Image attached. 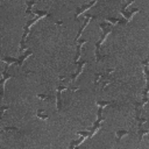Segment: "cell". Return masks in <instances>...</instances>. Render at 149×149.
Returning a JSON list of instances; mask_svg holds the SVG:
<instances>
[{
  "instance_id": "6da1fadb",
  "label": "cell",
  "mask_w": 149,
  "mask_h": 149,
  "mask_svg": "<svg viewBox=\"0 0 149 149\" xmlns=\"http://www.w3.org/2000/svg\"><path fill=\"white\" fill-rule=\"evenodd\" d=\"M99 26H100V29L102 30V35H101L100 40L95 43V59H97V62H100L106 57V56H102L100 54V48H101V44L104 43V41L106 40V37L113 31V24L111 22H108V21L101 22Z\"/></svg>"
},
{
  "instance_id": "7a4b0ae2",
  "label": "cell",
  "mask_w": 149,
  "mask_h": 149,
  "mask_svg": "<svg viewBox=\"0 0 149 149\" xmlns=\"http://www.w3.org/2000/svg\"><path fill=\"white\" fill-rule=\"evenodd\" d=\"M114 72V69L112 68V69H107V70H105L104 72H98V73H95L94 74V80H93V83H94V85H98V84H101V91L102 90H105V87L107 86V85H109V84H112L113 81H114V79L112 78V73Z\"/></svg>"
},
{
  "instance_id": "3957f363",
  "label": "cell",
  "mask_w": 149,
  "mask_h": 149,
  "mask_svg": "<svg viewBox=\"0 0 149 149\" xmlns=\"http://www.w3.org/2000/svg\"><path fill=\"white\" fill-rule=\"evenodd\" d=\"M42 17H44V16H43V15H36L35 17H33L31 20H29V21L26 23V26L23 27V35H22V38H21V42H20V49H19V51H22L23 49H26L24 42H26L27 36H28V34H29L30 27H31L36 21H38V20H40V19H42Z\"/></svg>"
},
{
  "instance_id": "277c9868",
  "label": "cell",
  "mask_w": 149,
  "mask_h": 149,
  "mask_svg": "<svg viewBox=\"0 0 149 149\" xmlns=\"http://www.w3.org/2000/svg\"><path fill=\"white\" fill-rule=\"evenodd\" d=\"M14 74H9L8 72V64L5 65V69H3V73L0 78V104L2 102V98H3V92H5V83L6 80H8L9 78H13Z\"/></svg>"
},
{
  "instance_id": "5b68a950",
  "label": "cell",
  "mask_w": 149,
  "mask_h": 149,
  "mask_svg": "<svg viewBox=\"0 0 149 149\" xmlns=\"http://www.w3.org/2000/svg\"><path fill=\"white\" fill-rule=\"evenodd\" d=\"M91 19H97V16L95 15H92V14H85V21L83 22V24L80 26V28H79V30H78V33H77V35H76V37H74V43H77L78 42V38L80 37V35L83 34V31H84V29H85V27L87 26V23L90 22V20Z\"/></svg>"
},
{
  "instance_id": "8992f818",
  "label": "cell",
  "mask_w": 149,
  "mask_h": 149,
  "mask_svg": "<svg viewBox=\"0 0 149 149\" xmlns=\"http://www.w3.org/2000/svg\"><path fill=\"white\" fill-rule=\"evenodd\" d=\"M33 55V51L31 50H27L22 56H20L19 58H17V63L15 64V65H20L23 70H24V72H27V73H30V71H28L26 68H24V59L27 58V57H29V56H31Z\"/></svg>"
},
{
  "instance_id": "52a82bcc",
  "label": "cell",
  "mask_w": 149,
  "mask_h": 149,
  "mask_svg": "<svg viewBox=\"0 0 149 149\" xmlns=\"http://www.w3.org/2000/svg\"><path fill=\"white\" fill-rule=\"evenodd\" d=\"M87 64V62L86 61H81V62H78L76 65H77V70H76V72L73 73V74H71L70 76V80H71V83L72 81H74L76 79H77V77L81 73V71H83V69H84V66Z\"/></svg>"
},
{
  "instance_id": "ba28073f",
  "label": "cell",
  "mask_w": 149,
  "mask_h": 149,
  "mask_svg": "<svg viewBox=\"0 0 149 149\" xmlns=\"http://www.w3.org/2000/svg\"><path fill=\"white\" fill-rule=\"evenodd\" d=\"M95 2H97V0H91V1L88 2V3H85V5H83L81 7H78V8L76 9V14H74V19H76V20L78 21V16H79V15H80L81 13H84L85 10H87L88 8H91V7H92V6H93V5L95 3Z\"/></svg>"
},
{
  "instance_id": "9c48e42d",
  "label": "cell",
  "mask_w": 149,
  "mask_h": 149,
  "mask_svg": "<svg viewBox=\"0 0 149 149\" xmlns=\"http://www.w3.org/2000/svg\"><path fill=\"white\" fill-rule=\"evenodd\" d=\"M68 87L66 86H63V85H57V93H56V97H57V111L61 112L62 109V92L65 91Z\"/></svg>"
},
{
  "instance_id": "30bf717a",
  "label": "cell",
  "mask_w": 149,
  "mask_h": 149,
  "mask_svg": "<svg viewBox=\"0 0 149 149\" xmlns=\"http://www.w3.org/2000/svg\"><path fill=\"white\" fill-rule=\"evenodd\" d=\"M86 42H87V40H80V41L77 43V50H76V56H74V61H73L74 64L78 63L79 57H80V54H81V47H83V44L86 43Z\"/></svg>"
},
{
  "instance_id": "8fae6325",
  "label": "cell",
  "mask_w": 149,
  "mask_h": 149,
  "mask_svg": "<svg viewBox=\"0 0 149 149\" xmlns=\"http://www.w3.org/2000/svg\"><path fill=\"white\" fill-rule=\"evenodd\" d=\"M139 10H140L139 8H134V9H132L130 12H127V10H121V14L123 15V19H125V21H126V22H129V21L132 20L133 15H134L135 13H137Z\"/></svg>"
},
{
  "instance_id": "7c38bea8",
  "label": "cell",
  "mask_w": 149,
  "mask_h": 149,
  "mask_svg": "<svg viewBox=\"0 0 149 149\" xmlns=\"http://www.w3.org/2000/svg\"><path fill=\"white\" fill-rule=\"evenodd\" d=\"M85 140H87V136H85V135H80V139H79L78 141H72V142H71V144L69 146V148H70V149H72L73 147H78V146H79V144H81Z\"/></svg>"
},
{
  "instance_id": "4fadbf2b",
  "label": "cell",
  "mask_w": 149,
  "mask_h": 149,
  "mask_svg": "<svg viewBox=\"0 0 149 149\" xmlns=\"http://www.w3.org/2000/svg\"><path fill=\"white\" fill-rule=\"evenodd\" d=\"M1 61H2V62H5V63H6V64H8V65H9V64H14V65H15V64L17 63V58L8 57V56L2 57V58H1Z\"/></svg>"
},
{
  "instance_id": "5bb4252c",
  "label": "cell",
  "mask_w": 149,
  "mask_h": 149,
  "mask_svg": "<svg viewBox=\"0 0 149 149\" xmlns=\"http://www.w3.org/2000/svg\"><path fill=\"white\" fill-rule=\"evenodd\" d=\"M37 2V0H27V10H26V14L27 15H30L31 14V8H33V6L35 5Z\"/></svg>"
},
{
  "instance_id": "9a60e30c",
  "label": "cell",
  "mask_w": 149,
  "mask_h": 149,
  "mask_svg": "<svg viewBox=\"0 0 149 149\" xmlns=\"http://www.w3.org/2000/svg\"><path fill=\"white\" fill-rule=\"evenodd\" d=\"M141 65L143 66V70H144V79H146V84H148V58L144 59Z\"/></svg>"
},
{
  "instance_id": "2e32d148",
  "label": "cell",
  "mask_w": 149,
  "mask_h": 149,
  "mask_svg": "<svg viewBox=\"0 0 149 149\" xmlns=\"http://www.w3.org/2000/svg\"><path fill=\"white\" fill-rule=\"evenodd\" d=\"M129 132L128 130H126V129H122V130H116L115 132V135H116V137H115V140H116V142H119L120 140H121V137L122 136H125V135H127Z\"/></svg>"
},
{
  "instance_id": "e0dca14e",
  "label": "cell",
  "mask_w": 149,
  "mask_h": 149,
  "mask_svg": "<svg viewBox=\"0 0 149 149\" xmlns=\"http://www.w3.org/2000/svg\"><path fill=\"white\" fill-rule=\"evenodd\" d=\"M43 112H44V109H37L36 116H37L38 119H41V120H47V119L49 118V115H48V114H43Z\"/></svg>"
},
{
  "instance_id": "ac0fdd59",
  "label": "cell",
  "mask_w": 149,
  "mask_h": 149,
  "mask_svg": "<svg viewBox=\"0 0 149 149\" xmlns=\"http://www.w3.org/2000/svg\"><path fill=\"white\" fill-rule=\"evenodd\" d=\"M115 101H97V105L99 106V107H105V106H108V105H112V106H115V104H114Z\"/></svg>"
},
{
  "instance_id": "d6986e66",
  "label": "cell",
  "mask_w": 149,
  "mask_h": 149,
  "mask_svg": "<svg viewBox=\"0 0 149 149\" xmlns=\"http://www.w3.org/2000/svg\"><path fill=\"white\" fill-rule=\"evenodd\" d=\"M19 132V128H16V127H1L0 128V133H2V132Z\"/></svg>"
},
{
  "instance_id": "ffe728a7",
  "label": "cell",
  "mask_w": 149,
  "mask_h": 149,
  "mask_svg": "<svg viewBox=\"0 0 149 149\" xmlns=\"http://www.w3.org/2000/svg\"><path fill=\"white\" fill-rule=\"evenodd\" d=\"M149 133V130L148 129H143L142 127L141 128H139V136H140V141H142L143 140V136L146 135V134H148Z\"/></svg>"
},
{
  "instance_id": "44dd1931",
  "label": "cell",
  "mask_w": 149,
  "mask_h": 149,
  "mask_svg": "<svg viewBox=\"0 0 149 149\" xmlns=\"http://www.w3.org/2000/svg\"><path fill=\"white\" fill-rule=\"evenodd\" d=\"M37 98H40L41 100H50L52 97L48 95V94H42V93H37Z\"/></svg>"
},
{
  "instance_id": "7402d4cb",
  "label": "cell",
  "mask_w": 149,
  "mask_h": 149,
  "mask_svg": "<svg viewBox=\"0 0 149 149\" xmlns=\"http://www.w3.org/2000/svg\"><path fill=\"white\" fill-rule=\"evenodd\" d=\"M7 109H9V106H8V105H7V106H0V120L2 119V114H3Z\"/></svg>"
},
{
  "instance_id": "603a6c76",
  "label": "cell",
  "mask_w": 149,
  "mask_h": 149,
  "mask_svg": "<svg viewBox=\"0 0 149 149\" xmlns=\"http://www.w3.org/2000/svg\"><path fill=\"white\" fill-rule=\"evenodd\" d=\"M134 1H135V0H129V1L127 2V3H125V5H123V6L121 7V10H126V8H127L128 6H130V3H133Z\"/></svg>"
},
{
  "instance_id": "cb8c5ba5",
  "label": "cell",
  "mask_w": 149,
  "mask_h": 149,
  "mask_svg": "<svg viewBox=\"0 0 149 149\" xmlns=\"http://www.w3.org/2000/svg\"><path fill=\"white\" fill-rule=\"evenodd\" d=\"M56 24H57V26H61V24H63V22H62V21H57Z\"/></svg>"
},
{
  "instance_id": "d4e9b609",
  "label": "cell",
  "mask_w": 149,
  "mask_h": 149,
  "mask_svg": "<svg viewBox=\"0 0 149 149\" xmlns=\"http://www.w3.org/2000/svg\"><path fill=\"white\" fill-rule=\"evenodd\" d=\"M121 1H125V0H121Z\"/></svg>"
},
{
  "instance_id": "484cf974",
  "label": "cell",
  "mask_w": 149,
  "mask_h": 149,
  "mask_svg": "<svg viewBox=\"0 0 149 149\" xmlns=\"http://www.w3.org/2000/svg\"><path fill=\"white\" fill-rule=\"evenodd\" d=\"M37 1H38V0H37Z\"/></svg>"
}]
</instances>
